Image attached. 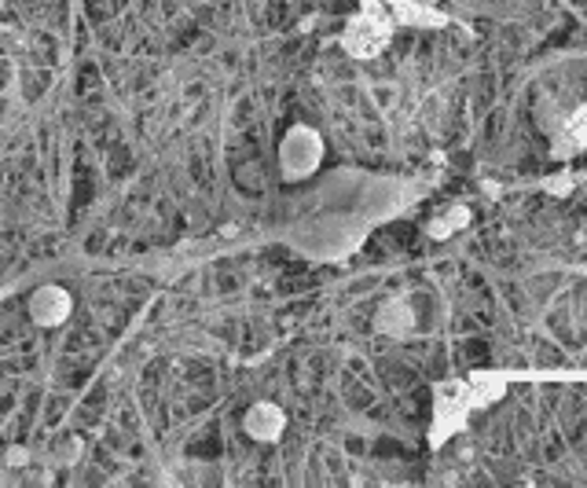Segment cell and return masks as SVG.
Segmentation results:
<instances>
[{
  "mask_svg": "<svg viewBox=\"0 0 587 488\" xmlns=\"http://www.w3.org/2000/svg\"><path fill=\"white\" fill-rule=\"evenodd\" d=\"M503 390H507V378H503V375H492V371H477V375H470V378L441 382V386L433 390L430 445L441 448L444 440L455 437V434H460V429L466 426L470 412L496 404V401L503 397Z\"/></svg>",
  "mask_w": 587,
  "mask_h": 488,
  "instance_id": "cell-1",
  "label": "cell"
},
{
  "mask_svg": "<svg viewBox=\"0 0 587 488\" xmlns=\"http://www.w3.org/2000/svg\"><path fill=\"white\" fill-rule=\"evenodd\" d=\"M393 30H397V19H393L390 4H382V0H363L357 15L349 19L342 44L349 55H357V60H374V55L393 41Z\"/></svg>",
  "mask_w": 587,
  "mask_h": 488,
  "instance_id": "cell-2",
  "label": "cell"
},
{
  "mask_svg": "<svg viewBox=\"0 0 587 488\" xmlns=\"http://www.w3.org/2000/svg\"><path fill=\"white\" fill-rule=\"evenodd\" d=\"M279 158H284L287 177H305V173H312L316 162H320V136L312 129H294L284 139V147H279Z\"/></svg>",
  "mask_w": 587,
  "mask_h": 488,
  "instance_id": "cell-3",
  "label": "cell"
},
{
  "mask_svg": "<svg viewBox=\"0 0 587 488\" xmlns=\"http://www.w3.org/2000/svg\"><path fill=\"white\" fill-rule=\"evenodd\" d=\"M584 147H587V103L562 122V129L555 133V144H550V155L566 162V158H577Z\"/></svg>",
  "mask_w": 587,
  "mask_h": 488,
  "instance_id": "cell-4",
  "label": "cell"
},
{
  "mask_svg": "<svg viewBox=\"0 0 587 488\" xmlns=\"http://www.w3.org/2000/svg\"><path fill=\"white\" fill-rule=\"evenodd\" d=\"M397 27H426V30H437V27H449V15L437 8H426V4H415V0H393L390 4Z\"/></svg>",
  "mask_w": 587,
  "mask_h": 488,
  "instance_id": "cell-5",
  "label": "cell"
},
{
  "mask_svg": "<svg viewBox=\"0 0 587 488\" xmlns=\"http://www.w3.org/2000/svg\"><path fill=\"white\" fill-rule=\"evenodd\" d=\"M30 312H33V320L38 323H63L70 316V298H66V290H59V287H44L33 294L30 301Z\"/></svg>",
  "mask_w": 587,
  "mask_h": 488,
  "instance_id": "cell-6",
  "label": "cell"
},
{
  "mask_svg": "<svg viewBox=\"0 0 587 488\" xmlns=\"http://www.w3.org/2000/svg\"><path fill=\"white\" fill-rule=\"evenodd\" d=\"M246 429L261 440H272L279 437V429H284V412H279L276 404H257V408L246 415Z\"/></svg>",
  "mask_w": 587,
  "mask_h": 488,
  "instance_id": "cell-7",
  "label": "cell"
},
{
  "mask_svg": "<svg viewBox=\"0 0 587 488\" xmlns=\"http://www.w3.org/2000/svg\"><path fill=\"white\" fill-rule=\"evenodd\" d=\"M466 220H470V209H466V206H455L452 214H444V220H433V225H430V236H433V239H449L452 231H460V228L466 225Z\"/></svg>",
  "mask_w": 587,
  "mask_h": 488,
  "instance_id": "cell-8",
  "label": "cell"
}]
</instances>
